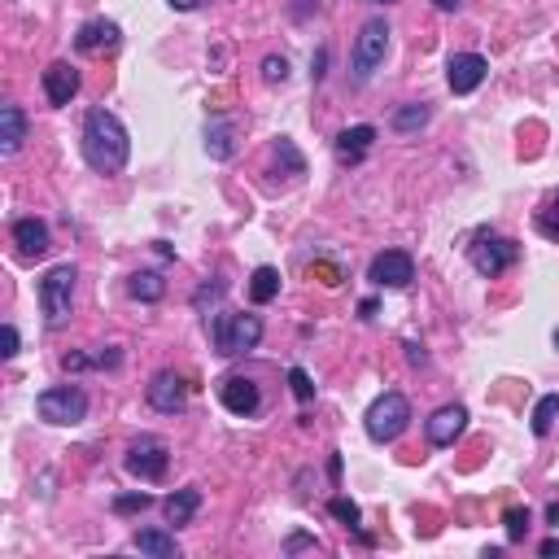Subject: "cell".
Instances as JSON below:
<instances>
[{
  "label": "cell",
  "mask_w": 559,
  "mask_h": 559,
  "mask_svg": "<svg viewBox=\"0 0 559 559\" xmlns=\"http://www.w3.org/2000/svg\"><path fill=\"white\" fill-rule=\"evenodd\" d=\"M367 437H372L376 446H389V442H398L402 433H407V424H411V402L398 394V389H389V394H380L372 407H367Z\"/></svg>",
  "instance_id": "obj_3"
},
{
  "label": "cell",
  "mask_w": 559,
  "mask_h": 559,
  "mask_svg": "<svg viewBox=\"0 0 559 559\" xmlns=\"http://www.w3.org/2000/svg\"><path fill=\"white\" fill-rule=\"evenodd\" d=\"M433 5H437V9H446V14H455V9L463 5V0H433Z\"/></svg>",
  "instance_id": "obj_39"
},
{
  "label": "cell",
  "mask_w": 559,
  "mask_h": 559,
  "mask_svg": "<svg viewBox=\"0 0 559 559\" xmlns=\"http://www.w3.org/2000/svg\"><path fill=\"white\" fill-rule=\"evenodd\" d=\"M503 525H507V542H520L529 533V511L525 507H507L503 511Z\"/></svg>",
  "instance_id": "obj_27"
},
{
  "label": "cell",
  "mask_w": 559,
  "mask_h": 559,
  "mask_svg": "<svg viewBox=\"0 0 559 559\" xmlns=\"http://www.w3.org/2000/svg\"><path fill=\"white\" fill-rule=\"evenodd\" d=\"M555 350H559V328H555Z\"/></svg>",
  "instance_id": "obj_43"
},
{
  "label": "cell",
  "mask_w": 559,
  "mask_h": 559,
  "mask_svg": "<svg viewBox=\"0 0 559 559\" xmlns=\"http://www.w3.org/2000/svg\"><path fill=\"white\" fill-rule=\"evenodd\" d=\"M166 5H171V9H180V14H193V9H201L206 0H166Z\"/></svg>",
  "instance_id": "obj_37"
},
{
  "label": "cell",
  "mask_w": 559,
  "mask_h": 559,
  "mask_svg": "<svg viewBox=\"0 0 559 559\" xmlns=\"http://www.w3.org/2000/svg\"><path fill=\"white\" fill-rule=\"evenodd\" d=\"M210 337H214V346H219V354L236 359V354L254 350L258 341H263V319H258V315H228V311H219L210 319Z\"/></svg>",
  "instance_id": "obj_4"
},
{
  "label": "cell",
  "mask_w": 559,
  "mask_h": 559,
  "mask_svg": "<svg viewBox=\"0 0 559 559\" xmlns=\"http://www.w3.org/2000/svg\"><path fill=\"white\" fill-rule=\"evenodd\" d=\"M79 70L70 62H53L49 70H44V97H49V105H70L79 97Z\"/></svg>",
  "instance_id": "obj_14"
},
{
  "label": "cell",
  "mask_w": 559,
  "mask_h": 559,
  "mask_svg": "<svg viewBox=\"0 0 559 559\" xmlns=\"http://www.w3.org/2000/svg\"><path fill=\"white\" fill-rule=\"evenodd\" d=\"M372 140H376V127H367V123L346 127V132L337 136V158H341V162H359L363 153L372 149Z\"/></svg>",
  "instance_id": "obj_21"
},
{
  "label": "cell",
  "mask_w": 559,
  "mask_h": 559,
  "mask_svg": "<svg viewBox=\"0 0 559 559\" xmlns=\"http://www.w3.org/2000/svg\"><path fill=\"white\" fill-rule=\"evenodd\" d=\"M468 258H472V267H477L485 280H494L520 258V245L507 241V236H494V232H477V241L468 245Z\"/></svg>",
  "instance_id": "obj_7"
},
{
  "label": "cell",
  "mask_w": 559,
  "mask_h": 559,
  "mask_svg": "<svg viewBox=\"0 0 559 559\" xmlns=\"http://www.w3.org/2000/svg\"><path fill=\"white\" fill-rule=\"evenodd\" d=\"M389 127H394L398 136H415L420 127H428V105H424V101H407V105H398L394 118H389Z\"/></svg>",
  "instance_id": "obj_22"
},
{
  "label": "cell",
  "mask_w": 559,
  "mask_h": 559,
  "mask_svg": "<svg viewBox=\"0 0 559 559\" xmlns=\"http://www.w3.org/2000/svg\"><path fill=\"white\" fill-rule=\"evenodd\" d=\"M546 520H551V525H559V503L546 507Z\"/></svg>",
  "instance_id": "obj_40"
},
{
  "label": "cell",
  "mask_w": 559,
  "mask_h": 559,
  "mask_svg": "<svg viewBox=\"0 0 559 559\" xmlns=\"http://www.w3.org/2000/svg\"><path fill=\"white\" fill-rule=\"evenodd\" d=\"M127 472L140 481H162L166 477V463H171V450H166L162 437H136L132 446H127Z\"/></svg>",
  "instance_id": "obj_8"
},
{
  "label": "cell",
  "mask_w": 559,
  "mask_h": 559,
  "mask_svg": "<svg viewBox=\"0 0 559 559\" xmlns=\"http://www.w3.org/2000/svg\"><path fill=\"white\" fill-rule=\"evenodd\" d=\"M206 153L214 162H228L236 153V123L232 118H210L206 127Z\"/></svg>",
  "instance_id": "obj_18"
},
{
  "label": "cell",
  "mask_w": 559,
  "mask_h": 559,
  "mask_svg": "<svg viewBox=\"0 0 559 559\" xmlns=\"http://www.w3.org/2000/svg\"><path fill=\"white\" fill-rule=\"evenodd\" d=\"M324 66H328V53H324V49H319V53L311 57V79H315V83H319V79H324Z\"/></svg>",
  "instance_id": "obj_35"
},
{
  "label": "cell",
  "mask_w": 559,
  "mask_h": 559,
  "mask_svg": "<svg viewBox=\"0 0 559 559\" xmlns=\"http://www.w3.org/2000/svg\"><path fill=\"white\" fill-rule=\"evenodd\" d=\"M127 293L140 297V302H158V297L166 293V280L158 276V271H136V276L127 280Z\"/></svg>",
  "instance_id": "obj_24"
},
{
  "label": "cell",
  "mask_w": 559,
  "mask_h": 559,
  "mask_svg": "<svg viewBox=\"0 0 559 559\" xmlns=\"http://www.w3.org/2000/svg\"><path fill=\"white\" fill-rule=\"evenodd\" d=\"M367 5H398V0H367Z\"/></svg>",
  "instance_id": "obj_42"
},
{
  "label": "cell",
  "mask_w": 559,
  "mask_h": 559,
  "mask_svg": "<svg viewBox=\"0 0 559 559\" xmlns=\"http://www.w3.org/2000/svg\"><path fill=\"white\" fill-rule=\"evenodd\" d=\"M263 79L267 83H284V79H289V62H284V57H267V62H263Z\"/></svg>",
  "instance_id": "obj_32"
},
{
  "label": "cell",
  "mask_w": 559,
  "mask_h": 559,
  "mask_svg": "<svg viewBox=\"0 0 559 559\" xmlns=\"http://www.w3.org/2000/svg\"><path fill=\"white\" fill-rule=\"evenodd\" d=\"M145 507H153V494H123V498H114L118 516H127V511H145Z\"/></svg>",
  "instance_id": "obj_31"
},
{
  "label": "cell",
  "mask_w": 559,
  "mask_h": 559,
  "mask_svg": "<svg viewBox=\"0 0 559 559\" xmlns=\"http://www.w3.org/2000/svg\"><path fill=\"white\" fill-rule=\"evenodd\" d=\"M18 346H22V341H18V328H14V324H5V350H0V354H5V359H14Z\"/></svg>",
  "instance_id": "obj_33"
},
{
  "label": "cell",
  "mask_w": 559,
  "mask_h": 559,
  "mask_svg": "<svg viewBox=\"0 0 559 559\" xmlns=\"http://www.w3.org/2000/svg\"><path fill=\"white\" fill-rule=\"evenodd\" d=\"M75 280L79 271L75 263H57L40 276V311H44V324L53 332L70 324V306H75Z\"/></svg>",
  "instance_id": "obj_2"
},
{
  "label": "cell",
  "mask_w": 559,
  "mask_h": 559,
  "mask_svg": "<svg viewBox=\"0 0 559 559\" xmlns=\"http://www.w3.org/2000/svg\"><path fill=\"white\" fill-rule=\"evenodd\" d=\"M389 53V22L385 18H367L359 27V40H354V53H350V70H354V83H367L380 70Z\"/></svg>",
  "instance_id": "obj_5"
},
{
  "label": "cell",
  "mask_w": 559,
  "mask_h": 559,
  "mask_svg": "<svg viewBox=\"0 0 559 559\" xmlns=\"http://www.w3.org/2000/svg\"><path fill=\"white\" fill-rule=\"evenodd\" d=\"M35 411L44 424H83L88 420V394L79 385H53L35 398Z\"/></svg>",
  "instance_id": "obj_6"
},
{
  "label": "cell",
  "mask_w": 559,
  "mask_h": 559,
  "mask_svg": "<svg viewBox=\"0 0 559 559\" xmlns=\"http://www.w3.org/2000/svg\"><path fill=\"white\" fill-rule=\"evenodd\" d=\"M302 546H319V542H315V538H306V533H293V538H289V546H284V551L293 555V551H302Z\"/></svg>",
  "instance_id": "obj_36"
},
{
  "label": "cell",
  "mask_w": 559,
  "mask_h": 559,
  "mask_svg": "<svg viewBox=\"0 0 559 559\" xmlns=\"http://www.w3.org/2000/svg\"><path fill=\"white\" fill-rule=\"evenodd\" d=\"M219 402H223V407H228L232 415H245V420H249V415L263 407V394H258V385H254L249 376H228V380L219 385Z\"/></svg>",
  "instance_id": "obj_13"
},
{
  "label": "cell",
  "mask_w": 559,
  "mask_h": 559,
  "mask_svg": "<svg viewBox=\"0 0 559 559\" xmlns=\"http://www.w3.org/2000/svg\"><path fill=\"white\" fill-rule=\"evenodd\" d=\"M79 149H83V162L92 166L97 175H118L132 158V140H127V127L118 123V114L110 110H88L83 118V132H79Z\"/></svg>",
  "instance_id": "obj_1"
},
{
  "label": "cell",
  "mask_w": 559,
  "mask_h": 559,
  "mask_svg": "<svg viewBox=\"0 0 559 559\" xmlns=\"http://www.w3.org/2000/svg\"><path fill=\"white\" fill-rule=\"evenodd\" d=\"M132 546L140 555H153V559H175L180 555V542H175V533H166V529H140Z\"/></svg>",
  "instance_id": "obj_20"
},
{
  "label": "cell",
  "mask_w": 559,
  "mask_h": 559,
  "mask_svg": "<svg viewBox=\"0 0 559 559\" xmlns=\"http://www.w3.org/2000/svg\"><path fill=\"white\" fill-rule=\"evenodd\" d=\"M118 40H123L118 22H110V18H92V22H83V27H79L75 49H79V53H105V49H118Z\"/></svg>",
  "instance_id": "obj_16"
},
{
  "label": "cell",
  "mask_w": 559,
  "mask_h": 559,
  "mask_svg": "<svg viewBox=\"0 0 559 559\" xmlns=\"http://www.w3.org/2000/svg\"><path fill=\"white\" fill-rule=\"evenodd\" d=\"M367 280L376 284V289H407L415 280V263L407 249H385V254L372 258V267H367Z\"/></svg>",
  "instance_id": "obj_9"
},
{
  "label": "cell",
  "mask_w": 559,
  "mask_h": 559,
  "mask_svg": "<svg viewBox=\"0 0 559 559\" xmlns=\"http://www.w3.org/2000/svg\"><path fill=\"white\" fill-rule=\"evenodd\" d=\"M249 297H254V306H267L280 297V271L276 267H258L254 276H249Z\"/></svg>",
  "instance_id": "obj_23"
},
{
  "label": "cell",
  "mask_w": 559,
  "mask_h": 559,
  "mask_svg": "<svg viewBox=\"0 0 559 559\" xmlns=\"http://www.w3.org/2000/svg\"><path fill=\"white\" fill-rule=\"evenodd\" d=\"M485 75H490V62H485L481 53H455L446 62V83L455 97H468V92H477Z\"/></svg>",
  "instance_id": "obj_10"
},
{
  "label": "cell",
  "mask_w": 559,
  "mask_h": 559,
  "mask_svg": "<svg viewBox=\"0 0 559 559\" xmlns=\"http://www.w3.org/2000/svg\"><path fill=\"white\" fill-rule=\"evenodd\" d=\"M555 420H559V394H546L538 407H533V420H529L533 437H546L555 428Z\"/></svg>",
  "instance_id": "obj_25"
},
{
  "label": "cell",
  "mask_w": 559,
  "mask_h": 559,
  "mask_svg": "<svg viewBox=\"0 0 559 559\" xmlns=\"http://www.w3.org/2000/svg\"><path fill=\"white\" fill-rule=\"evenodd\" d=\"M149 407L153 411H162V415H180L184 411V402H188V385H184V376H175V372H158L149 380Z\"/></svg>",
  "instance_id": "obj_12"
},
{
  "label": "cell",
  "mask_w": 559,
  "mask_h": 559,
  "mask_svg": "<svg viewBox=\"0 0 559 559\" xmlns=\"http://www.w3.org/2000/svg\"><path fill=\"white\" fill-rule=\"evenodd\" d=\"M542 555H559V542L551 538V542H542Z\"/></svg>",
  "instance_id": "obj_41"
},
{
  "label": "cell",
  "mask_w": 559,
  "mask_h": 559,
  "mask_svg": "<svg viewBox=\"0 0 559 559\" xmlns=\"http://www.w3.org/2000/svg\"><path fill=\"white\" fill-rule=\"evenodd\" d=\"M14 245H18V254L22 258H44L49 254V223L44 219H18L14 223Z\"/></svg>",
  "instance_id": "obj_17"
},
{
  "label": "cell",
  "mask_w": 559,
  "mask_h": 559,
  "mask_svg": "<svg viewBox=\"0 0 559 559\" xmlns=\"http://www.w3.org/2000/svg\"><path fill=\"white\" fill-rule=\"evenodd\" d=\"M328 511H332V516H337L346 529H359V520H363V511L354 507L350 498H332V503H328Z\"/></svg>",
  "instance_id": "obj_28"
},
{
  "label": "cell",
  "mask_w": 559,
  "mask_h": 559,
  "mask_svg": "<svg viewBox=\"0 0 559 559\" xmlns=\"http://www.w3.org/2000/svg\"><path fill=\"white\" fill-rule=\"evenodd\" d=\"M538 232L551 236V241H559V193L551 197V206L538 210Z\"/></svg>",
  "instance_id": "obj_29"
},
{
  "label": "cell",
  "mask_w": 559,
  "mask_h": 559,
  "mask_svg": "<svg viewBox=\"0 0 559 559\" xmlns=\"http://www.w3.org/2000/svg\"><path fill=\"white\" fill-rule=\"evenodd\" d=\"M407 359H411L415 367H424V363H428V354H424L420 346H415V341H407Z\"/></svg>",
  "instance_id": "obj_38"
},
{
  "label": "cell",
  "mask_w": 559,
  "mask_h": 559,
  "mask_svg": "<svg viewBox=\"0 0 559 559\" xmlns=\"http://www.w3.org/2000/svg\"><path fill=\"white\" fill-rule=\"evenodd\" d=\"M197 507H201V490L197 485H184V490H175L171 498L162 503V511H166V525H188V520L197 516Z\"/></svg>",
  "instance_id": "obj_19"
},
{
  "label": "cell",
  "mask_w": 559,
  "mask_h": 559,
  "mask_svg": "<svg viewBox=\"0 0 559 559\" xmlns=\"http://www.w3.org/2000/svg\"><path fill=\"white\" fill-rule=\"evenodd\" d=\"M463 428H468V411L459 402H446V407H437L424 420V437H428V446H455L463 437Z\"/></svg>",
  "instance_id": "obj_11"
},
{
  "label": "cell",
  "mask_w": 559,
  "mask_h": 559,
  "mask_svg": "<svg viewBox=\"0 0 559 559\" xmlns=\"http://www.w3.org/2000/svg\"><path fill=\"white\" fill-rule=\"evenodd\" d=\"M315 271H319V276H324V284H328V289H337V284H341V271H337V267H328V263H319Z\"/></svg>",
  "instance_id": "obj_34"
},
{
  "label": "cell",
  "mask_w": 559,
  "mask_h": 559,
  "mask_svg": "<svg viewBox=\"0 0 559 559\" xmlns=\"http://www.w3.org/2000/svg\"><path fill=\"white\" fill-rule=\"evenodd\" d=\"M27 140V110L18 101H5L0 105V158H14Z\"/></svg>",
  "instance_id": "obj_15"
},
{
  "label": "cell",
  "mask_w": 559,
  "mask_h": 559,
  "mask_svg": "<svg viewBox=\"0 0 559 559\" xmlns=\"http://www.w3.org/2000/svg\"><path fill=\"white\" fill-rule=\"evenodd\" d=\"M289 385H293V398L297 402H311L315 398V385H311V376H306L302 367H293V372H289Z\"/></svg>",
  "instance_id": "obj_30"
},
{
  "label": "cell",
  "mask_w": 559,
  "mask_h": 559,
  "mask_svg": "<svg viewBox=\"0 0 559 559\" xmlns=\"http://www.w3.org/2000/svg\"><path fill=\"white\" fill-rule=\"evenodd\" d=\"M276 162H280L289 175H306V158L297 153V145H293L289 136H280V140H276Z\"/></svg>",
  "instance_id": "obj_26"
}]
</instances>
